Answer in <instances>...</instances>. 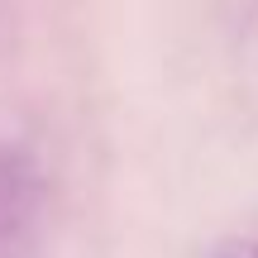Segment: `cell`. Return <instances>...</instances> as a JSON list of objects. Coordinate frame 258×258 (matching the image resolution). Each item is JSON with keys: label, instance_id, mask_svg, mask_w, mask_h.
Wrapping results in <instances>:
<instances>
[{"label": "cell", "instance_id": "cell-2", "mask_svg": "<svg viewBox=\"0 0 258 258\" xmlns=\"http://www.w3.org/2000/svg\"><path fill=\"white\" fill-rule=\"evenodd\" d=\"M196 258H258V239H215Z\"/></svg>", "mask_w": 258, "mask_h": 258}, {"label": "cell", "instance_id": "cell-1", "mask_svg": "<svg viewBox=\"0 0 258 258\" xmlns=\"http://www.w3.org/2000/svg\"><path fill=\"white\" fill-rule=\"evenodd\" d=\"M24 201H29V177L19 172L15 163H10V167H0V234H5L10 225L19 220Z\"/></svg>", "mask_w": 258, "mask_h": 258}]
</instances>
